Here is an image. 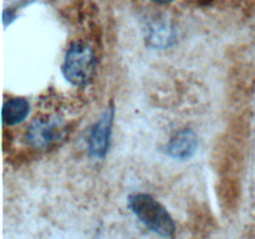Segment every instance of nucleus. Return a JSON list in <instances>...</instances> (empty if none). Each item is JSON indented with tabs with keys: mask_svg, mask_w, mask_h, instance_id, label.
<instances>
[{
	"mask_svg": "<svg viewBox=\"0 0 255 239\" xmlns=\"http://www.w3.org/2000/svg\"><path fill=\"white\" fill-rule=\"evenodd\" d=\"M96 69V56L84 42H75L67 50L61 71L65 79L75 86H84L91 80Z\"/></svg>",
	"mask_w": 255,
	"mask_h": 239,
	"instance_id": "obj_2",
	"label": "nucleus"
},
{
	"mask_svg": "<svg viewBox=\"0 0 255 239\" xmlns=\"http://www.w3.org/2000/svg\"><path fill=\"white\" fill-rule=\"evenodd\" d=\"M65 131V123L57 117L35 119L27 127L25 141L32 148L45 149L59 142Z\"/></svg>",
	"mask_w": 255,
	"mask_h": 239,
	"instance_id": "obj_3",
	"label": "nucleus"
},
{
	"mask_svg": "<svg viewBox=\"0 0 255 239\" xmlns=\"http://www.w3.org/2000/svg\"><path fill=\"white\" fill-rule=\"evenodd\" d=\"M30 112V105L25 99L15 97L4 102L1 110L2 123L7 126H15L27 117Z\"/></svg>",
	"mask_w": 255,
	"mask_h": 239,
	"instance_id": "obj_6",
	"label": "nucleus"
},
{
	"mask_svg": "<svg viewBox=\"0 0 255 239\" xmlns=\"http://www.w3.org/2000/svg\"><path fill=\"white\" fill-rule=\"evenodd\" d=\"M198 148V137L192 129L186 128L176 132L168 141L166 151L172 158L186 161L189 159Z\"/></svg>",
	"mask_w": 255,
	"mask_h": 239,
	"instance_id": "obj_5",
	"label": "nucleus"
},
{
	"mask_svg": "<svg viewBox=\"0 0 255 239\" xmlns=\"http://www.w3.org/2000/svg\"><path fill=\"white\" fill-rule=\"evenodd\" d=\"M152 1L159 2V4H167V2H171L173 1V0H152Z\"/></svg>",
	"mask_w": 255,
	"mask_h": 239,
	"instance_id": "obj_8",
	"label": "nucleus"
},
{
	"mask_svg": "<svg viewBox=\"0 0 255 239\" xmlns=\"http://www.w3.org/2000/svg\"><path fill=\"white\" fill-rule=\"evenodd\" d=\"M114 114V107H109L90 131L89 151L96 158H105L109 152Z\"/></svg>",
	"mask_w": 255,
	"mask_h": 239,
	"instance_id": "obj_4",
	"label": "nucleus"
},
{
	"mask_svg": "<svg viewBox=\"0 0 255 239\" xmlns=\"http://www.w3.org/2000/svg\"><path fill=\"white\" fill-rule=\"evenodd\" d=\"M128 207L137 219L153 233L164 238H172L176 233V224L171 214L149 194H132L128 197Z\"/></svg>",
	"mask_w": 255,
	"mask_h": 239,
	"instance_id": "obj_1",
	"label": "nucleus"
},
{
	"mask_svg": "<svg viewBox=\"0 0 255 239\" xmlns=\"http://www.w3.org/2000/svg\"><path fill=\"white\" fill-rule=\"evenodd\" d=\"M172 40H173L172 30L166 25H159V26L157 25V26L152 27L151 31H149L148 41L154 47L164 49V47L171 45Z\"/></svg>",
	"mask_w": 255,
	"mask_h": 239,
	"instance_id": "obj_7",
	"label": "nucleus"
}]
</instances>
